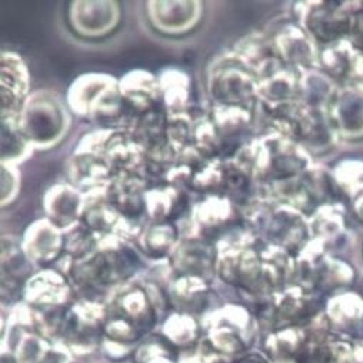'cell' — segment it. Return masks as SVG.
<instances>
[{"label": "cell", "instance_id": "obj_3", "mask_svg": "<svg viewBox=\"0 0 363 363\" xmlns=\"http://www.w3.org/2000/svg\"><path fill=\"white\" fill-rule=\"evenodd\" d=\"M253 323L246 312L239 309L218 315L211 320L206 342L225 359H238L246 353L253 340Z\"/></svg>", "mask_w": 363, "mask_h": 363}, {"label": "cell", "instance_id": "obj_1", "mask_svg": "<svg viewBox=\"0 0 363 363\" xmlns=\"http://www.w3.org/2000/svg\"><path fill=\"white\" fill-rule=\"evenodd\" d=\"M156 322V312L147 296L138 289L119 295L105 316V339L116 353H128Z\"/></svg>", "mask_w": 363, "mask_h": 363}, {"label": "cell", "instance_id": "obj_7", "mask_svg": "<svg viewBox=\"0 0 363 363\" xmlns=\"http://www.w3.org/2000/svg\"><path fill=\"white\" fill-rule=\"evenodd\" d=\"M2 363H18V362H16V359H15L12 352L4 349L2 350Z\"/></svg>", "mask_w": 363, "mask_h": 363}, {"label": "cell", "instance_id": "obj_4", "mask_svg": "<svg viewBox=\"0 0 363 363\" xmlns=\"http://www.w3.org/2000/svg\"><path fill=\"white\" fill-rule=\"evenodd\" d=\"M5 349V347H4ZM6 350L18 363H69L70 352L43 332H19L8 336Z\"/></svg>", "mask_w": 363, "mask_h": 363}, {"label": "cell", "instance_id": "obj_5", "mask_svg": "<svg viewBox=\"0 0 363 363\" xmlns=\"http://www.w3.org/2000/svg\"><path fill=\"white\" fill-rule=\"evenodd\" d=\"M164 339L176 347L192 346L199 337V325L186 313L172 316L163 328Z\"/></svg>", "mask_w": 363, "mask_h": 363}, {"label": "cell", "instance_id": "obj_6", "mask_svg": "<svg viewBox=\"0 0 363 363\" xmlns=\"http://www.w3.org/2000/svg\"><path fill=\"white\" fill-rule=\"evenodd\" d=\"M233 363H269V360L262 356V354H256V353H245L240 357L235 359Z\"/></svg>", "mask_w": 363, "mask_h": 363}, {"label": "cell", "instance_id": "obj_2", "mask_svg": "<svg viewBox=\"0 0 363 363\" xmlns=\"http://www.w3.org/2000/svg\"><path fill=\"white\" fill-rule=\"evenodd\" d=\"M106 312L92 303L73 306L63 315L59 325L60 342L69 352L89 353L92 352L105 330Z\"/></svg>", "mask_w": 363, "mask_h": 363}]
</instances>
